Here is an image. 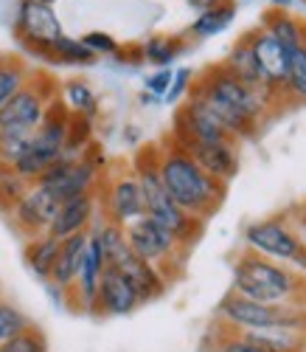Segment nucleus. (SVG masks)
Returning <instances> with one entry per match:
<instances>
[{
    "instance_id": "f257e3e1",
    "label": "nucleus",
    "mask_w": 306,
    "mask_h": 352,
    "mask_svg": "<svg viewBox=\"0 0 306 352\" xmlns=\"http://www.w3.org/2000/svg\"><path fill=\"white\" fill-rule=\"evenodd\" d=\"M191 94L200 96L213 113H217V119L228 127V133L236 141L256 135L259 124L264 122V116L270 110L267 99L244 82H239L222 63L208 68L191 85Z\"/></svg>"
},
{
    "instance_id": "f03ea898",
    "label": "nucleus",
    "mask_w": 306,
    "mask_h": 352,
    "mask_svg": "<svg viewBox=\"0 0 306 352\" xmlns=\"http://www.w3.org/2000/svg\"><path fill=\"white\" fill-rule=\"evenodd\" d=\"M158 169H161V181L169 192V197L177 206L197 217V220H208L213 212L220 209V203L225 200V184L213 181L211 175H205L197 161L183 153L174 141L166 138L161 158H158Z\"/></svg>"
},
{
    "instance_id": "7ed1b4c3",
    "label": "nucleus",
    "mask_w": 306,
    "mask_h": 352,
    "mask_svg": "<svg viewBox=\"0 0 306 352\" xmlns=\"http://www.w3.org/2000/svg\"><path fill=\"white\" fill-rule=\"evenodd\" d=\"M158 158H161V146L149 144V146H143V150H138V155L132 161V175H135V181L141 186V195H143V212H146V217H152L158 226L172 231L174 240L183 248H189V245L197 243V237L202 234L205 220H197V217L186 214L169 197V192H166V186L161 181Z\"/></svg>"
},
{
    "instance_id": "20e7f679",
    "label": "nucleus",
    "mask_w": 306,
    "mask_h": 352,
    "mask_svg": "<svg viewBox=\"0 0 306 352\" xmlns=\"http://www.w3.org/2000/svg\"><path fill=\"white\" fill-rule=\"evenodd\" d=\"M233 293L261 305L295 302L306 293V282L295 276L287 265L270 262L256 251H244L233 265Z\"/></svg>"
},
{
    "instance_id": "39448f33",
    "label": "nucleus",
    "mask_w": 306,
    "mask_h": 352,
    "mask_svg": "<svg viewBox=\"0 0 306 352\" xmlns=\"http://www.w3.org/2000/svg\"><path fill=\"white\" fill-rule=\"evenodd\" d=\"M217 316L228 327L242 330H256V327H292L306 333V310L298 302H284V305H261L253 299H244L239 293H228L220 302Z\"/></svg>"
},
{
    "instance_id": "423d86ee",
    "label": "nucleus",
    "mask_w": 306,
    "mask_h": 352,
    "mask_svg": "<svg viewBox=\"0 0 306 352\" xmlns=\"http://www.w3.org/2000/svg\"><path fill=\"white\" fill-rule=\"evenodd\" d=\"M59 96L56 85L45 74H32L20 91L0 107V130L3 127H17V130H37L40 122L45 119L48 104Z\"/></svg>"
},
{
    "instance_id": "0eeeda50",
    "label": "nucleus",
    "mask_w": 306,
    "mask_h": 352,
    "mask_svg": "<svg viewBox=\"0 0 306 352\" xmlns=\"http://www.w3.org/2000/svg\"><path fill=\"white\" fill-rule=\"evenodd\" d=\"M65 34L62 20L54 6L37 3V0H20L14 12V37L17 43L34 56H48L51 45Z\"/></svg>"
},
{
    "instance_id": "6e6552de",
    "label": "nucleus",
    "mask_w": 306,
    "mask_h": 352,
    "mask_svg": "<svg viewBox=\"0 0 306 352\" xmlns=\"http://www.w3.org/2000/svg\"><path fill=\"white\" fill-rule=\"evenodd\" d=\"M244 243L248 251H256L267 259L292 262L306 271V243L298 237L284 220H256L244 228Z\"/></svg>"
},
{
    "instance_id": "1a4fd4ad",
    "label": "nucleus",
    "mask_w": 306,
    "mask_h": 352,
    "mask_svg": "<svg viewBox=\"0 0 306 352\" xmlns=\"http://www.w3.org/2000/svg\"><path fill=\"white\" fill-rule=\"evenodd\" d=\"M124 234H127V245L135 256L152 262L169 282V265L172 262H177L183 254H186V248H183L177 240H174V234L166 231L163 226H158L152 217H141L130 226H124Z\"/></svg>"
},
{
    "instance_id": "9d476101",
    "label": "nucleus",
    "mask_w": 306,
    "mask_h": 352,
    "mask_svg": "<svg viewBox=\"0 0 306 352\" xmlns=\"http://www.w3.org/2000/svg\"><path fill=\"white\" fill-rule=\"evenodd\" d=\"M99 209H102V217L115 223V226H130L146 214L143 212V195H141V186L135 181L132 169L113 175L107 184L102 181Z\"/></svg>"
},
{
    "instance_id": "9b49d317",
    "label": "nucleus",
    "mask_w": 306,
    "mask_h": 352,
    "mask_svg": "<svg viewBox=\"0 0 306 352\" xmlns=\"http://www.w3.org/2000/svg\"><path fill=\"white\" fill-rule=\"evenodd\" d=\"M172 141H202V144H213V141H236L228 127L217 119L213 113L200 96H189L186 104H183L174 116V130L169 135Z\"/></svg>"
},
{
    "instance_id": "f8f14e48",
    "label": "nucleus",
    "mask_w": 306,
    "mask_h": 352,
    "mask_svg": "<svg viewBox=\"0 0 306 352\" xmlns=\"http://www.w3.org/2000/svg\"><path fill=\"white\" fill-rule=\"evenodd\" d=\"M43 189H48L59 203L84 195V192H96L102 186V169H96L93 164H87L84 158L76 161H56L51 169H45V175L37 181Z\"/></svg>"
},
{
    "instance_id": "ddd939ff",
    "label": "nucleus",
    "mask_w": 306,
    "mask_h": 352,
    "mask_svg": "<svg viewBox=\"0 0 306 352\" xmlns=\"http://www.w3.org/2000/svg\"><path fill=\"white\" fill-rule=\"evenodd\" d=\"M56 209H59V200L40 184H32L28 192L12 206L9 220L17 234H23L25 240H32V237H40V234H48V228L56 217Z\"/></svg>"
},
{
    "instance_id": "4468645a",
    "label": "nucleus",
    "mask_w": 306,
    "mask_h": 352,
    "mask_svg": "<svg viewBox=\"0 0 306 352\" xmlns=\"http://www.w3.org/2000/svg\"><path fill=\"white\" fill-rule=\"evenodd\" d=\"M250 43V51H253V60H256V68L261 74V82L264 87L275 96V99H284V82H287V65H290V51L270 37L264 28H253L250 34H244Z\"/></svg>"
},
{
    "instance_id": "2eb2a0df",
    "label": "nucleus",
    "mask_w": 306,
    "mask_h": 352,
    "mask_svg": "<svg viewBox=\"0 0 306 352\" xmlns=\"http://www.w3.org/2000/svg\"><path fill=\"white\" fill-rule=\"evenodd\" d=\"M172 141V138H169ZM183 153H189L197 166L211 175L213 181L220 184H231L239 175V150L236 141H213V144H202V141H174Z\"/></svg>"
},
{
    "instance_id": "dca6fc26",
    "label": "nucleus",
    "mask_w": 306,
    "mask_h": 352,
    "mask_svg": "<svg viewBox=\"0 0 306 352\" xmlns=\"http://www.w3.org/2000/svg\"><path fill=\"white\" fill-rule=\"evenodd\" d=\"M104 268H107V259L102 254V245H99V240L93 237V234L87 231V251H84V259H82L79 276H76L73 287L68 290V305H73L82 313L96 316V293H99V279H102Z\"/></svg>"
},
{
    "instance_id": "f3484780",
    "label": "nucleus",
    "mask_w": 306,
    "mask_h": 352,
    "mask_svg": "<svg viewBox=\"0 0 306 352\" xmlns=\"http://www.w3.org/2000/svg\"><path fill=\"white\" fill-rule=\"evenodd\" d=\"M96 220H99V189L68 197V200L59 203L56 217H54L48 234L56 240H65V237H71V234L90 231Z\"/></svg>"
},
{
    "instance_id": "a211bd4d",
    "label": "nucleus",
    "mask_w": 306,
    "mask_h": 352,
    "mask_svg": "<svg viewBox=\"0 0 306 352\" xmlns=\"http://www.w3.org/2000/svg\"><path fill=\"white\" fill-rule=\"evenodd\" d=\"M113 268L132 285V290L138 293V302H141V305H149V302L161 299L163 293H166V287H169L166 276H163L155 265H152V262L135 256L132 251L121 254V256L113 262Z\"/></svg>"
},
{
    "instance_id": "6ab92c4d",
    "label": "nucleus",
    "mask_w": 306,
    "mask_h": 352,
    "mask_svg": "<svg viewBox=\"0 0 306 352\" xmlns=\"http://www.w3.org/2000/svg\"><path fill=\"white\" fill-rule=\"evenodd\" d=\"M141 307L138 293L113 265L102 271L99 293H96V316H130Z\"/></svg>"
},
{
    "instance_id": "aec40b11",
    "label": "nucleus",
    "mask_w": 306,
    "mask_h": 352,
    "mask_svg": "<svg viewBox=\"0 0 306 352\" xmlns=\"http://www.w3.org/2000/svg\"><path fill=\"white\" fill-rule=\"evenodd\" d=\"M84 251H87V231L65 237L62 243H59V254H56V262H54V271H51L48 282H54L56 287H62L68 293L73 287L76 276H79Z\"/></svg>"
},
{
    "instance_id": "412c9836",
    "label": "nucleus",
    "mask_w": 306,
    "mask_h": 352,
    "mask_svg": "<svg viewBox=\"0 0 306 352\" xmlns=\"http://www.w3.org/2000/svg\"><path fill=\"white\" fill-rule=\"evenodd\" d=\"M239 82H244L248 87H253L256 94H261L264 99H267V104L272 107L275 99L267 87H264V82H261V74H259V68H256V60H253V51H250V43H248V37H242V40H236V45L231 48V54H228V60L222 63Z\"/></svg>"
},
{
    "instance_id": "4be33fe9",
    "label": "nucleus",
    "mask_w": 306,
    "mask_h": 352,
    "mask_svg": "<svg viewBox=\"0 0 306 352\" xmlns=\"http://www.w3.org/2000/svg\"><path fill=\"white\" fill-rule=\"evenodd\" d=\"M242 336L264 352H303L306 346V333L292 327H256L242 330Z\"/></svg>"
},
{
    "instance_id": "5701e85b",
    "label": "nucleus",
    "mask_w": 306,
    "mask_h": 352,
    "mask_svg": "<svg viewBox=\"0 0 306 352\" xmlns=\"http://www.w3.org/2000/svg\"><path fill=\"white\" fill-rule=\"evenodd\" d=\"M236 12H239L236 0H220L217 6H211V9H205V12H200L194 17V23L189 25V37H194V40H211V37L222 34L225 28L236 20Z\"/></svg>"
},
{
    "instance_id": "b1692460",
    "label": "nucleus",
    "mask_w": 306,
    "mask_h": 352,
    "mask_svg": "<svg viewBox=\"0 0 306 352\" xmlns=\"http://www.w3.org/2000/svg\"><path fill=\"white\" fill-rule=\"evenodd\" d=\"M261 28H264L270 37L279 40L290 54H292L295 48L306 45V23H301L298 17H292V14L284 12V9H272V12H267Z\"/></svg>"
},
{
    "instance_id": "393cba45",
    "label": "nucleus",
    "mask_w": 306,
    "mask_h": 352,
    "mask_svg": "<svg viewBox=\"0 0 306 352\" xmlns=\"http://www.w3.org/2000/svg\"><path fill=\"white\" fill-rule=\"evenodd\" d=\"M59 243H62V240L51 237V234H40V237L25 240L23 259H25L28 271H32L40 282H48L51 279L54 262H56V254H59Z\"/></svg>"
},
{
    "instance_id": "a878e982",
    "label": "nucleus",
    "mask_w": 306,
    "mask_h": 352,
    "mask_svg": "<svg viewBox=\"0 0 306 352\" xmlns=\"http://www.w3.org/2000/svg\"><path fill=\"white\" fill-rule=\"evenodd\" d=\"M59 99L73 116H84V119H96L99 116V96L84 79H68L59 87Z\"/></svg>"
},
{
    "instance_id": "bb28decb",
    "label": "nucleus",
    "mask_w": 306,
    "mask_h": 352,
    "mask_svg": "<svg viewBox=\"0 0 306 352\" xmlns=\"http://www.w3.org/2000/svg\"><path fill=\"white\" fill-rule=\"evenodd\" d=\"M189 48V43L180 34H152L141 51H143V63L155 65V68H172V63Z\"/></svg>"
},
{
    "instance_id": "cd10ccee",
    "label": "nucleus",
    "mask_w": 306,
    "mask_h": 352,
    "mask_svg": "<svg viewBox=\"0 0 306 352\" xmlns=\"http://www.w3.org/2000/svg\"><path fill=\"white\" fill-rule=\"evenodd\" d=\"M48 63H56V65H76V68H90V65H96L99 63V56L90 51L79 37H68L62 34L48 51L45 56Z\"/></svg>"
},
{
    "instance_id": "c85d7f7f",
    "label": "nucleus",
    "mask_w": 306,
    "mask_h": 352,
    "mask_svg": "<svg viewBox=\"0 0 306 352\" xmlns=\"http://www.w3.org/2000/svg\"><path fill=\"white\" fill-rule=\"evenodd\" d=\"M32 79V68L14 56H0V107Z\"/></svg>"
},
{
    "instance_id": "c756f323",
    "label": "nucleus",
    "mask_w": 306,
    "mask_h": 352,
    "mask_svg": "<svg viewBox=\"0 0 306 352\" xmlns=\"http://www.w3.org/2000/svg\"><path fill=\"white\" fill-rule=\"evenodd\" d=\"M284 99L306 102V45H301V48H295L290 54L287 82H284Z\"/></svg>"
},
{
    "instance_id": "7c9ffc66",
    "label": "nucleus",
    "mask_w": 306,
    "mask_h": 352,
    "mask_svg": "<svg viewBox=\"0 0 306 352\" xmlns=\"http://www.w3.org/2000/svg\"><path fill=\"white\" fill-rule=\"evenodd\" d=\"M28 181H23L20 175L14 172V166H6V164H0V212H12L14 203L28 192Z\"/></svg>"
},
{
    "instance_id": "2f4dec72",
    "label": "nucleus",
    "mask_w": 306,
    "mask_h": 352,
    "mask_svg": "<svg viewBox=\"0 0 306 352\" xmlns=\"http://www.w3.org/2000/svg\"><path fill=\"white\" fill-rule=\"evenodd\" d=\"M32 135H34V130H17V127H3L0 130V164L12 166L25 153Z\"/></svg>"
},
{
    "instance_id": "473e14b6",
    "label": "nucleus",
    "mask_w": 306,
    "mask_h": 352,
    "mask_svg": "<svg viewBox=\"0 0 306 352\" xmlns=\"http://www.w3.org/2000/svg\"><path fill=\"white\" fill-rule=\"evenodd\" d=\"M28 327H32V321H28V316L20 307H14L9 302H0V344L20 336Z\"/></svg>"
},
{
    "instance_id": "72a5a7b5",
    "label": "nucleus",
    "mask_w": 306,
    "mask_h": 352,
    "mask_svg": "<svg viewBox=\"0 0 306 352\" xmlns=\"http://www.w3.org/2000/svg\"><path fill=\"white\" fill-rule=\"evenodd\" d=\"M0 352H48V338L43 336V330H37L34 324L23 330L20 336L9 338L0 344Z\"/></svg>"
},
{
    "instance_id": "f704fd0d",
    "label": "nucleus",
    "mask_w": 306,
    "mask_h": 352,
    "mask_svg": "<svg viewBox=\"0 0 306 352\" xmlns=\"http://www.w3.org/2000/svg\"><path fill=\"white\" fill-rule=\"evenodd\" d=\"M79 40H82L90 51H93L96 56H115L118 48H121V43H118L113 34H107V32H87V34H82Z\"/></svg>"
},
{
    "instance_id": "c9c22d12",
    "label": "nucleus",
    "mask_w": 306,
    "mask_h": 352,
    "mask_svg": "<svg viewBox=\"0 0 306 352\" xmlns=\"http://www.w3.org/2000/svg\"><path fill=\"white\" fill-rule=\"evenodd\" d=\"M191 85H194V71L191 68H177L174 76H172V87H169V94H166V102L174 104L183 96H189L191 94Z\"/></svg>"
},
{
    "instance_id": "e433bc0d",
    "label": "nucleus",
    "mask_w": 306,
    "mask_h": 352,
    "mask_svg": "<svg viewBox=\"0 0 306 352\" xmlns=\"http://www.w3.org/2000/svg\"><path fill=\"white\" fill-rule=\"evenodd\" d=\"M172 76H174L172 68H158L155 74H149V76L143 79V91L152 94L155 99H166L169 87H172Z\"/></svg>"
},
{
    "instance_id": "4c0bfd02",
    "label": "nucleus",
    "mask_w": 306,
    "mask_h": 352,
    "mask_svg": "<svg viewBox=\"0 0 306 352\" xmlns=\"http://www.w3.org/2000/svg\"><path fill=\"white\" fill-rule=\"evenodd\" d=\"M217 352H264V349H259L253 341H248L242 333H231V336H225L222 341H220V346H217Z\"/></svg>"
},
{
    "instance_id": "58836bf2",
    "label": "nucleus",
    "mask_w": 306,
    "mask_h": 352,
    "mask_svg": "<svg viewBox=\"0 0 306 352\" xmlns=\"http://www.w3.org/2000/svg\"><path fill=\"white\" fill-rule=\"evenodd\" d=\"M186 3L200 14V12H205V9H211V6H217L220 0H186Z\"/></svg>"
},
{
    "instance_id": "ea45409f",
    "label": "nucleus",
    "mask_w": 306,
    "mask_h": 352,
    "mask_svg": "<svg viewBox=\"0 0 306 352\" xmlns=\"http://www.w3.org/2000/svg\"><path fill=\"white\" fill-rule=\"evenodd\" d=\"M138 102H141V104H143V107H152V104H158V102H161V99H155V96H152V94H146V91H143V94H141V96H138Z\"/></svg>"
},
{
    "instance_id": "a19ab883",
    "label": "nucleus",
    "mask_w": 306,
    "mask_h": 352,
    "mask_svg": "<svg viewBox=\"0 0 306 352\" xmlns=\"http://www.w3.org/2000/svg\"><path fill=\"white\" fill-rule=\"evenodd\" d=\"M138 138H141V133L135 130V124H130V130H127V141H130V144H135Z\"/></svg>"
},
{
    "instance_id": "79ce46f5",
    "label": "nucleus",
    "mask_w": 306,
    "mask_h": 352,
    "mask_svg": "<svg viewBox=\"0 0 306 352\" xmlns=\"http://www.w3.org/2000/svg\"><path fill=\"white\" fill-rule=\"evenodd\" d=\"M292 3H295V0H272V6H275V9H284V12H287Z\"/></svg>"
},
{
    "instance_id": "37998d69",
    "label": "nucleus",
    "mask_w": 306,
    "mask_h": 352,
    "mask_svg": "<svg viewBox=\"0 0 306 352\" xmlns=\"http://www.w3.org/2000/svg\"><path fill=\"white\" fill-rule=\"evenodd\" d=\"M37 3H45V6H56V0H37Z\"/></svg>"
}]
</instances>
